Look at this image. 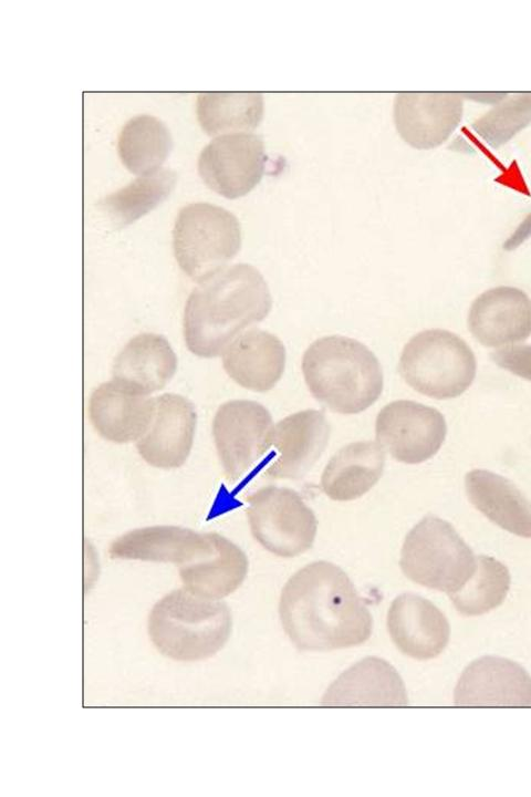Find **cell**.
I'll return each instance as SVG.
<instances>
[{"label":"cell","mask_w":531,"mask_h":797,"mask_svg":"<svg viewBox=\"0 0 531 797\" xmlns=\"http://www.w3.org/2000/svg\"><path fill=\"white\" fill-rule=\"evenodd\" d=\"M279 614L295 648L331 651L364 643L373 619L350 577L336 565L315 561L284 584Z\"/></svg>","instance_id":"1"},{"label":"cell","mask_w":531,"mask_h":797,"mask_svg":"<svg viewBox=\"0 0 531 797\" xmlns=\"http://www.w3.org/2000/svg\"><path fill=\"white\" fill-rule=\"evenodd\" d=\"M272 298L260 271L236 263L216 272L189 294L184 310L187 348L201 358H215L247 327L262 321Z\"/></svg>","instance_id":"2"},{"label":"cell","mask_w":531,"mask_h":797,"mask_svg":"<svg viewBox=\"0 0 531 797\" xmlns=\"http://www.w3.org/2000/svg\"><path fill=\"white\" fill-rule=\"evenodd\" d=\"M301 368L312 396L336 413H361L383 391L378 359L352 338L326 335L315 340L305 350Z\"/></svg>","instance_id":"3"},{"label":"cell","mask_w":531,"mask_h":797,"mask_svg":"<svg viewBox=\"0 0 531 797\" xmlns=\"http://www.w3.org/2000/svg\"><path fill=\"white\" fill-rule=\"evenodd\" d=\"M231 613L227 604L176 589L158 600L148 617V635L165 656L183 662L205 660L228 641Z\"/></svg>","instance_id":"4"},{"label":"cell","mask_w":531,"mask_h":797,"mask_svg":"<svg viewBox=\"0 0 531 797\" xmlns=\"http://www.w3.org/2000/svg\"><path fill=\"white\" fill-rule=\"evenodd\" d=\"M398 371L416 392L437 400L461 395L473 382L475 353L457 334L430 329L415 334L404 346Z\"/></svg>","instance_id":"5"},{"label":"cell","mask_w":531,"mask_h":797,"mask_svg":"<svg viewBox=\"0 0 531 797\" xmlns=\"http://www.w3.org/2000/svg\"><path fill=\"white\" fill-rule=\"evenodd\" d=\"M399 566L409 580L450 594L471 577L476 557L452 525L428 515L406 535Z\"/></svg>","instance_id":"6"},{"label":"cell","mask_w":531,"mask_h":797,"mask_svg":"<svg viewBox=\"0 0 531 797\" xmlns=\"http://www.w3.org/2000/svg\"><path fill=\"white\" fill-rule=\"evenodd\" d=\"M241 247V227L229 210L209 203L183 207L173 229V249L180 269L201 282L223 269Z\"/></svg>","instance_id":"7"},{"label":"cell","mask_w":531,"mask_h":797,"mask_svg":"<svg viewBox=\"0 0 531 797\" xmlns=\"http://www.w3.org/2000/svg\"><path fill=\"white\" fill-rule=\"evenodd\" d=\"M248 504L251 534L268 551L292 558L312 547L317 520L295 490L266 486L253 493Z\"/></svg>","instance_id":"8"},{"label":"cell","mask_w":531,"mask_h":797,"mask_svg":"<svg viewBox=\"0 0 531 797\" xmlns=\"http://www.w3.org/2000/svg\"><path fill=\"white\" fill-rule=\"evenodd\" d=\"M274 424L260 403L233 400L221 404L212 421V436L225 476L246 475L273 445Z\"/></svg>","instance_id":"9"},{"label":"cell","mask_w":531,"mask_h":797,"mask_svg":"<svg viewBox=\"0 0 531 797\" xmlns=\"http://www.w3.org/2000/svg\"><path fill=\"white\" fill-rule=\"evenodd\" d=\"M376 441L393 458L419 464L442 446L447 424L436 408L408 400L385 405L375 422Z\"/></svg>","instance_id":"10"},{"label":"cell","mask_w":531,"mask_h":797,"mask_svg":"<svg viewBox=\"0 0 531 797\" xmlns=\"http://www.w3.org/2000/svg\"><path fill=\"white\" fill-rule=\"evenodd\" d=\"M267 156L263 141L250 132L223 134L206 145L198 157V173L215 193L235 199L261 180Z\"/></svg>","instance_id":"11"},{"label":"cell","mask_w":531,"mask_h":797,"mask_svg":"<svg viewBox=\"0 0 531 797\" xmlns=\"http://www.w3.org/2000/svg\"><path fill=\"white\" fill-rule=\"evenodd\" d=\"M197 423L195 405L186 397L167 393L154 397L148 425L136 447L146 463L177 468L188 458Z\"/></svg>","instance_id":"12"},{"label":"cell","mask_w":531,"mask_h":797,"mask_svg":"<svg viewBox=\"0 0 531 797\" xmlns=\"http://www.w3.org/2000/svg\"><path fill=\"white\" fill-rule=\"evenodd\" d=\"M467 322L483 346L514 345L531 335V299L519 288H491L473 300Z\"/></svg>","instance_id":"13"},{"label":"cell","mask_w":531,"mask_h":797,"mask_svg":"<svg viewBox=\"0 0 531 797\" xmlns=\"http://www.w3.org/2000/svg\"><path fill=\"white\" fill-rule=\"evenodd\" d=\"M330 433L322 411L305 410L282 418L274 426V453L266 475L273 479L303 477L324 452Z\"/></svg>","instance_id":"14"},{"label":"cell","mask_w":531,"mask_h":797,"mask_svg":"<svg viewBox=\"0 0 531 797\" xmlns=\"http://www.w3.org/2000/svg\"><path fill=\"white\" fill-rule=\"evenodd\" d=\"M462 116V97L456 93H400L394 121L400 137L419 149L442 144Z\"/></svg>","instance_id":"15"},{"label":"cell","mask_w":531,"mask_h":797,"mask_svg":"<svg viewBox=\"0 0 531 797\" xmlns=\"http://www.w3.org/2000/svg\"><path fill=\"white\" fill-rule=\"evenodd\" d=\"M387 629L397 649L417 660L439 655L450 634L445 614L429 600L409 592L393 600L387 613Z\"/></svg>","instance_id":"16"},{"label":"cell","mask_w":531,"mask_h":797,"mask_svg":"<svg viewBox=\"0 0 531 797\" xmlns=\"http://www.w3.org/2000/svg\"><path fill=\"white\" fill-rule=\"evenodd\" d=\"M457 705H531V676L518 663L482 656L462 672L454 694Z\"/></svg>","instance_id":"17"},{"label":"cell","mask_w":531,"mask_h":797,"mask_svg":"<svg viewBox=\"0 0 531 797\" xmlns=\"http://www.w3.org/2000/svg\"><path fill=\"white\" fill-rule=\"evenodd\" d=\"M222 365L240 386L267 392L281 379L285 348L274 334L252 329L238 335L223 351Z\"/></svg>","instance_id":"18"},{"label":"cell","mask_w":531,"mask_h":797,"mask_svg":"<svg viewBox=\"0 0 531 797\" xmlns=\"http://www.w3.org/2000/svg\"><path fill=\"white\" fill-rule=\"evenodd\" d=\"M211 546V534L176 526H153L128 531L110 547L114 559L188 563Z\"/></svg>","instance_id":"19"},{"label":"cell","mask_w":531,"mask_h":797,"mask_svg":"<svg viewBox=\"0 0 531 797\" xmlns=\"http://www.w3.org/2000/svg\"><path fill=\"white\" fill-rule=\"evenodd\" d=\"M154 397L134 392L112 380L97 386L90 398V418L96 432L107 441H137L146 429Z\"/></svg>","instance_id":"20"},{"label":"cell","mask_w":531,"mask_h":797,"mask_svg":"<svg viewBox=\"0 0 531 797\" xmlns=\"http://www.w3.org/2000/svg\"><path fill=\"white\" fill-rule=\"evenodd\" d=\"M177 358L169 342L156 333L131 339L114 360L112 380L143 395L162 390L174 376Z\"/></svg>","instance_id":"21"},{"label":"cell","mask_w":531,"mask_h":797,"mask_svg":"<svg viewBox=\"0 0 531 797\" xmlns=\"http://www.w3.org/2000/svg\"><path fill=\"white\" fill-rule=\"evenodd\" d=\"M469 501L490 521L523 538H531V501L508 478L487 469L466 474Z\"/></svg>","instance_id":"22"},{"label":"cell","mask_w":531,"mask_h":797,"mask_svg":"<svg viewBox=\"0 0 531 797\" xmlns=\"http://www.w3.org/2000/svg\"><path fill=\"white\" fill-rule=\"evenodd\" d=\"M211 534V546L199 558L180 566V578L188 591L209 599H221L236 591L248 572L246 553L226 537Z\"/></svg>","instance_id":"23"},{"label":"cell","mask_w":531,"mask_h":797,"mask_svg":"<svg viewBox=\"0 0 531 797\" xmlns=\"http://www.w3.org/2000/svg\"><path fill=\"white\" fill-rule=\"evenodd\" d=\"M325 704L405 705L407 694L396 670L386 661L364 659L345 671L327 690Z\"/></svg>","instance_id":"24"},{"label":"cell","mask_w":531,"mask_h":797,"mask_svg":"<svg viewBox=\"0 0 531 797\" xmlns=\"http://www.w3.org/2000/svg\"><path fill=\"white\" fill-rule=\"evenodd\" d=\"M384 465L385 453L379 444H347L330 458L321 475V488L333 500L360 498L379 480Z\"/></svg>","instance_id":"25"},{"label":"cell","mask_w":531,"mask_h":797,"mask_svg":"<svg viewBox=\"0 0 531 797\" xmlns=\"http://www.w3.org/2000/svg\"><path fill=\"white\" fill-rule=\"evenodd\" d=\"M263 110V96L256 92L200 93L196 102L198 122L208 135L252 131Z\"/></svg>","instance_id":"26"},{"label":"cell","mask_w":531,"mask_h":797,"mask_svg":"<svg viewBox=\"0 0 531 797\" xmlns=\"http://www.w3.org/2000/svg\"><path fill=\"white\" fill-rule=\"evenodd\" d=\"M171 147L173 139L167 126L148 114L127 121L117 138V151L123 165L139 176L160 169Z\"/></svg>","instance_id":"27"},{"label":"cell","mask_w":531,"mask_h":797,"mask_svg":"<svg viewBox=\"0 0 531 797\" xmlns=\"http://www.w3.org/2000/svg\"><path fill=\"white\" fill-rule=\"evenodd\" d=\"M175 172L160 168L140 175L124 188L98 201L101 211L115 228L131 225L164 201L175 187Z\"/></svg>","instance_id":"28"},{"label":"cell","mask_w":531,"mask_h":797,"mask_svg":"<svg viewBox=\"0 0 531 797\" xmlns=\"http://www.w3.org/2000/svg\"><path fill=\"white\" fill-rule=\"evenodd\" d=\"M508 568L493 557H476V568L467 582L448 594L456 610L464 615H480L499 607L510 589Z\"/></svg>","instance_id":"29"},{"label":"cell","mask_w":531,"mask_h":797,"mask_svg":"<svg viewBox=\"0 0 531 797\" xmlns=\"http://www.w3.org/2000/svg\"><path fill=\"white\" fill-rule=\"evenodd\" d=\"M531 122V93L507 99L477 120L472 128L492 147H498Z\"/></svg>","instance_id":"30"},{"label":"cell","mask_w":531,"mask_h":797,"mask_svg":"<svg viewBox=\"0 0 531 797\" xmlns=\"http://www.w3.org/2000/svg\"><path fill=\"white\" fill-rule=\"evenodd\" d=\"M493 362L510 373L531 381V345L514 344L491 353Z\"/></svg>","instance_id":"31"},{"label":"cell","mask_w":531,"mask_h":797,"mask_svg":"<svg viewBox=\"0 0 531 797\" xmlns=\"http://www.w3.org/2000/svg\"><path fill=\"white\" fill-rule=\"evenodd\" d=\"M531 237V213L522 220L503 244L504 250H513Z\"/></svg>","instance_id":"32"}]
</instances>
